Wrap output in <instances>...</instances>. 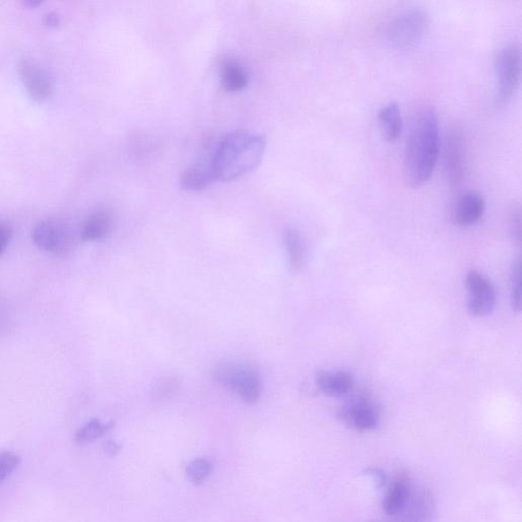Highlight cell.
Here are the masks:
<instances>
[{
    "label": "cell",
    "instance_id": "4316f807",
    "mask_svg": "<svg viewBox=\"0 0 522 522\" xmlns=\"http://www.w3.org/2000/svg\"><path fill=\"white\" fill-rule=\"evenodd\" d=\"M118 450V446L115 442H109L106 445V452L109 455H115Z\"/></svg>",
    "mask_w": 522,
    "mask_h": 522
},
{
    "label": "cell",
    "instance_id": "ac0fdd59",
    "mask_svg": "<svg viewBox=\"0 0 522 522\" xmlns=\"http://www.w3.org/2000/svg\"><path fill=\"white\" fill-rule=\"evenodd\" d=\"M284 242L291 267L295 272L300 271L305 260V246L301 236L295 230H287Z\"/></svg>",
    "mask_w": 522,
    "mask_h": 522
},
{
    "label": "cell",
    "instance_id": "f1b7e54d",
    "mask_svg": "<svg viewBox=\"0 0 522 522\" xmlns=\"http://www.w3.org/2000/svg\"><path fill=\"white\" fill-rule=\"evenodd\" d=\"M376 522H397L396 520H395L393 518L391 520H384V521H376Z\"/></svg>",
    "mask_w": 522,
    "mask_h": 522
},
{
    "label": "cell",
    "instance_id": "d6986e66",
    "mask_svg": "<svg viewBox=\"0 0 522 522\" xmlns=\"http://www.w3.org/2000/svg\"><path fill=\"white\" fill-rule=\"evenodd\" d=\"M113 427L114 422L103 423L100 420L94 419L77 431L74 442L80 445L92 443Z\"/></svg>",
    "mask_w": 522,
    "mask_h": 522
},
{
    "label": "cell",
    "instance_id": "484cf974",
    "mask_svg": "<svg viewBox=\"0 0 522 522\" xmlns=\"http://www.w3.org/2000/svg\"><path fill=\"white\" fill-rule=\"evenodd\" d=\"M369 474H370L376 480L378 487H383L386 483L387 477L383 471L378 468H370L368 469Z\"/></svg>",
    "mask_w": 522,
    "mask_h": 522
},
{
    "label": "cell",
    "instance_id": "e0dca14e",
    "mask_svg": "<svg viewBox=\"0 0 522 522\" xmlns=\"http://www.w3.org/2000/svg\"><path fill=\"white\" fill-rule=\"evenodd\" d=\"M221 79L223 89L229 92H239L248 85V74L234 59H225L221 64Z\"/></svg>",
    "mask_w": 522,
    "mask_h": 522
},
{
    "label": "cell",
    "instance_id": "ffe728a7",
    "mask_svg": "<svg viewBox=\"0 0 522 522\" xmlns=\"http://www.w3.org/2000/svg\"><path fill=\"white\" fill-rule=\"evenodd\" d=\"M213 465L211 461L206 459H196L188 465L186 468L188 479L191 483L199 484L204 483L212 474Z\"/></svg>",
    "mask_w": 522,
    "mask_h": 522
},
{
    "label": "cell",
    "instance_id": "603a6c76",
    "mask_svg": "<svg viewBox=\"0 0 522 522\" xmlns=\"http://www.w3.org/2000/svg\"><path fill=\"white\" fill-rule=\"evenodd\" d=\"M511 303L513 309L519 312L521 309V261L519 258L512 265Z\"/></svg>",
    "mask_w": 522,
    "mask_h": 522
},
{
    "label": "cell",
    "instance_id": "7a4b0ae2",
    "mask_svg": "<svg viewBox=\"0 0 522 522\" xmlns=\"http://www.w3.org/2000/svg\"><path fill=\"white\" fill-rule=\"evenodd\" d=\"M263 137L238 131L223 137L213 152L215 180L231 182L255 170L264 159Z\"/></svg>",
    "mask_w": 522,
    "mask_h": 522
},
{
    "label": "cell",
    "instance_id": "83f0119b",
    "mask_svg": "<svg viewBox=\"0 0 522 522\" xmlns=\"http://www.w3.org/2000/svg\"><path fill=\"white\" fill-rule=\"evenodd\" d=\"M48 19V23L51 25H55L57 23V17L52 16V14H49Z\"/></svg>",
    "mask_w": 522,
    "mask_h": 522
},
{
    "label": "cell",
    "instance_id": "7c38bea8",
    "mask_svg": "<svg viewBox=\"0 0 522 522\" xmlns=\"http://www.w3.org/2000/svg\"><path fill=\"white\" fill-rule=\"evenodd\" d=\"M413 495L412 481L408 474L401 473L394 477L384 502L387 516L396 517L407 505Z\"/></svg>",
    "mask_w": 522,
    "mask_h": 522
},
{
    "label": "cell",
    "instance_id": "9c48e42d",
    "mask_svg": "<svg viewBox=\"0 0 522 522\" xmlns=\"http://www.w3.org/2000/svg\"><path fill=\"white\" fill-rule=\"evenodd\" d=\"M465 285L471 293L468 312L477 318L490 315L496 304V291L492 283L481 273L472 271L466 275Z\"/></svg>",
    "mask_w": 522,
    "mask_h": 522
},
{
    "label": "cell",
    "instance_id": "30bf717a",
    "mask_svg": "<svg viewBox=\"0 0 522 522\" xmlns=\"http://www.w3.org/2000/svg\"><path fill=\"white\" fill-rule=\"evenodd\" d=\"M486 211V203L481 194L469 190L459 194L452 206V220L455 225L471 227L479 222Z\"/></svg>",
    "mask_w": 522,
    "mask_h": 522
},
{
    "label": "cell",
    "instance_id": "52a82bcc",
    "mask_svg": "<svg viewBox=\"0 0 522 522\" xmlns=\"http://www.w3.org/2000/svg\"><path fill=\"white\" fill-rule=\"evenodd\" d=\"M444 170L452 187L465 183L467 170L466 141L459 126L447 133L444 144Z\"/></svg>",
    "mask_w": 522,
    "mask_h": 522
},
{
    "label": "cell",
    "instance_id": "ba28073f",
    "mask_svg": "<svg viewBox=\"0 0 522 522\" xmlns=\"http://www.w3.org/2000/svg\"><path fill=\"white\" fill-rule=\"evenodd\" d=\"M340 415L350 428L360 432L376 430L380 420L378 405L367 394L356 395L350 399L342 407Z\"/></svg>",
    "mask_w": 522,
    "mask_h": 522
},
{
    "label": "cell",
    "instance_id": "5bb4252c",
    "mask_svg": "<svg viewBox=\"0 0 522 522\" xmlns=\"http://www.w3.org/2000/svg\"><path fill=\"white\" fill-rule=\"evenodd\" d=\"M316 383L324 394L329 396H343L353 389L354 378L347 371L319 370L316 376Z\"/></svg>",
    "mask_w": 522,
    "mask_h": 522
},
{
    "label": "cell",
    "instance_id": "3957f363",
    "mask_svg": "<svg viewBox=\"0 0 522 522\" xmlns=\"http://www.w3.org/2000/svg\"><path fill=\"white\" fill-rule=\"evenodd\" d=\"M213 378L221 386L238 394L248 405H256L263 393L259 372L248 363H222L215 369Z\"/></svg>",
    "mask_w": 522,
    "mask_h": 522
},
{
    "label": "cell",
    "instance_id": "44dd1931",
    "mask_svg": "<svg viewBox=\"0 0 522 522\" xmlns=\"http://www.w3.org/2000/svg\"><path fill=\"white\" fill-rule=\"evenodd\" d=\"M21 464L18 454L10 451L0 452V486L16 471Z\"/></svg>",
    "mask_w": 522,
    "mask_h": 522
},
{
    "label": "cell",
    "instance_id": "9a60e30c",
    "mask_svg": "<svg viewBox=\"0 0 522 522\" xmlns=\"http://www.w3.org/2000/svg\"><path fill=\"white\" fill-rule=\"evenodd\" d=\"M378 124L383 137L394 143L404 130V119L397 102H389L378 111Z\"/></svg>",
    "mask_w": 522,
    "mask_h": 522
},
{
    "label": "cell",
    "instance_id": "5b68a950",
    "mask_svg": "<svg viewBox=\"0 0 522 522\" xmlns=\"http://www.w3.org/2000/svg\"><path fill=\"white\" fill-rule=\"evenodd\" d=\"M498 100L507 102L517 92L521 76V52L518 43L513 42L499 51L495 59Z\"/></svg>",
    "mask_w": 522,
    "mask_h": 522
},
{
    "label": "cell",
    "instance_id": "6da1fadb",
    "mask_svg": "<svg viewBox=\"0 0 522 522\" xmlns=\"http://www.w3.org/2000/svg\"><path fill=\"white\" fill-rule=\"evenodd\" d=\"M439 126L434 109H422L410 126L405 152V177L410 187L427 183L434 174L439 160Z\"/></svg>",
    "mask_w": 522,
    "mask_h": 522
},
{
    "label": "cell",
    "instance_id": "277c9868",
    "mask_svg": "<svg viewBox=\"0 0 522 522\" xmlns=\"http://www.w3.org/2000/svg\"><path fill=\"white\" fill-rule=\"evenodd\" d=\"M429 25V14L422 7H409L395 14L387 26V39L397 49H410L422 39Z\"/></svg>",
    "mask_w": 522,
    "mask_h": 522
},
{
    "label": "cell",
    "instance_id": "2e32d148",
    "mask_svg": "<svg viewBox=\"0 0 522 522\" xmlns=\"http://www.w3.org/2000/svg\"><path fill=\"white\" fill-rule=\"evenodd\" d=\"M113 218L108 211H99L89 215L81 228V238L84 241H100L106 238L111 229Z\"/></svg>",
    "mask_w": 522,
    "mask_h": 522
},
{
    "label": "cell",
    "instance_id": "cb8c5ba5",
    "mask_svg": "<svg viewBox=\"0 0 522 522\" xmlns=\"http://www.w3.org/2000/svg\"><path fill=\"white\" fill-rule=\"evenodd\" d=\"M13 228L9 222L0 221V258L3 257L4 252L12 241Z\"/></svg>",
    "mask_w": 522,
    "mask_h": 522
},
{
    "label": "cell",
    "instance_id": "7402d4cb",
    "mask_svg": "<svg viewBox=\"0 0 522 522\" xmlns=\"http://www.w3.org/2000/svg\"><path fill=\"white\" fill-rule=\"evenodd\" d=\"M181 383L176 378H166L160 380L153 387L154 397L167 400L174 397L180 391Z\"/></svg>",
    "mask_w": 522,
    "mask_h": 522
},
{
    "label": "cell",
    "instance_id": "8fae6325",
    "mask_svg": "<svg viewBox=\"0 0 522 522\" xmlns=\"http://www.w3.org/2000/svg\"><path fill=\"white\" fill-rule=\"evenodd\" d=\"M18 70L28 92L35 100H46L51 95V81L46 70L39 63L29 58L23 59L19 64Z\"/></svg>",
    "mask_w": 522,
    "mask_h": 522
},
{
    "label": "cell",
    "instance_id": "d4e9b609",
    "mask_svg": "<svg viewBox=\"0 0 522 522\" xmlns=\"http://www.w3.org/2000/svg\"><path fill=\"white\" fill-rule=\"evenodd\" d=\"M511 228L514 238L518 239V241L520 242V236H521V221H520V208L519 206L514 207L511 215Z\"/></svg>",
    "mask_w": 522,
    "mask_h": 522
},
{
    "label": "cell",
    "instance_id": "8992f818",
    "mask_svg": "<svg viewBox=\"0 0 522 522\" xmlns=\"http://www.w3.org/2000/svg\"><path fill=\"white\" fill-rule=\"evenodd\" d=\"M31 236L37 248L51 255L66 256L74 248V232L61 220L48 219L37 223Z\"/></svg>",
    "mask_w": 522,
    "mask_h": 522
},
{
    "label": "cell",
    "instance_id": "4fadbf2b",
    "mask_svg": "<svg viewBox=\"0 0 522 522\" xmlns=\"http://www.w3.org/2000/svg\"><path fill=\"white\" fill-rule=\"evenodd\" d=\"M215 180L213 153L207 159L200 160L186 170L182 175L181 182L185 189L191 191L203 190Z\"/></svg>",
    "mask_w": 522,
    "mask_h": 522
}]
</instances>
